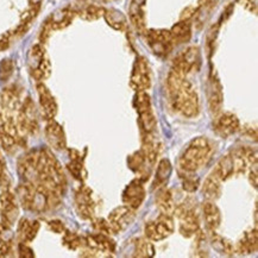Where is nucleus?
Masks as SVG:
<instances>
[{"label":"nucleus","instance_id":"f257e3e1","mask_svg":"<svg viewBox=\"0 0 258 258\" xmlns=\"http://www.w3.org/2000/svg\"><path fill=\"white\" fill-rule=\"evenodd\" d=\"M168 95L171 107L177 113L193 118L199 113V98L186 75L171 69L167 80Z\"/></svg>","mask_w":258,"mask_h":258},{"label":"nucleus","instance_id":"f03ea898","mask_svg":"<svg viewBox=\"0 0 258 258\" xmlns=\"http://www.w3.org/2000/svg\"><path fill=\"white\" fill-rule=\"evenodd\" d=\"M213 153L212 143L206 137L194 138L178 158V167L183 173H195L203 168Z\"/></svg>","mask_w":258,"mask_h":258},{"label":"nucleus","instance_id":"7ed1b4c3","mask_svg":"<svg viewBox=\"0 0 258 258\" xmlns=\"http://www.w3.org/2000/svg\"><path fill=\"white\" fill-rule=\"evenodd\" d=\"M178 218V231L183 237L195 236L200 229V218L197 201L193 198H187L181 204L176 205L175 213Z\"/></svg>","mask_w":258,"mask_h":258},{"label":"nucleus","instance_id":"20e7f679","mask_svg":"<svg viewBox=\"0 0 258 258\" xmlns=\"http://www.w3.org/2000/svg\"><path fill=\"white\" fill-rule=\"evenodd\" d=\"M134 105L138 113V124H140L142 135L155 134L157 120L154 114L153 106H151L150 95L145 91L137 92L134 99Z\"/></svg>","mask_w":258,"mask_h":258},{"label":"nucleus","instance_id":"39448f33","mask_svg":"<svg viewBox=\"0 0 258 258\" xmlns=\"http://www.w3.org/2000/svg\"><path fill=\"white\" fill-rule=\"evenodd\" d=\"M16 124H17L19 135L35 134L38 130L37 111L30 98L26 99L19 107L17 117H16Z\"/></svg>","mask_w":258,"mask_h":258},{"label":"nucleus","instance_id":"423d86ee","mask_svg":"<svg viewBox=\"0 0 258 258\" xmlns=\"http://www.w3.org/2000/svg\"><path fill=\"white\" fill-rule=\"evenodd\" d=\"M147 34V41L149 47L155 55L161 56H168L170 54V51L173 50L174 43L171 39L170 32L168 30L163 29H151L145 31Z\"/></svg>","mask_w":258,"mask_h":258},{"label":"nucleus","instance_id":"0eeeda50","mask_svg":"<svg viewBox=\"0 0 258 258\" xmlns=\"http://www.w3.org/2000/svg\"><path fill=\"white\" fill-rule=\"evenodd\" d=\"M174 229L175 226L173 217L167 216V214H161L157 219L145 225L144 232L148 239L158 241L169 237L174 232Z\"/></svg>","mask_w":258,"mask_h":258},{"label":"nucleus","instance_id":"6e6552de","mask_svg":"<svg viewBox=\"0 0 258 258\" xmlns=\"http://www.w3.org/2000/svg\"><path fill=\"white\" fill-rule=\"evenodd\" d=\"M131 87L136 92L147 91L151 86V74L150 67L145 57H137L136 58L134 68H132L131 79H130Z\"/></svg>","mask_w":258,"mask_h":258},{"label":"nucleus","instance_id":"1a4fd4ad","mask_svg":"<svg viewBox=\"0 0 258 258\" xmlns=\"http://www.w3.org/2000/svg\"><path fill=\"white\" fill-rule=\"evenodd\" d=\"M200 50L198 47H189L181 51L174 59L173 69L181 74L186 75L199 68L200 66Z\"/></svg>","mask_w":258,"mask_h":258},{"label":"nucleus","instance_id":"9d476101","mask_svg":"<svg viewBox=\"0 0 258 258\" xmlns=\"http://www.w3.org/2000/svg\"><path fill=\"white\" fill-rule=\"evenodd\" d=\"M135 210L127 206H119L111 212L107 218V221L113 233L117 234L123 232L128 226H131V224L135 221Z\"/></svg>","mask_w":258,"mask_h":258},{"label":"nucleus","instance_id":"9b49d317","mask_svg":"<svg viewBox=\"0 0 258 258\" xmlns=\"http://www.w3.org/2000/svg\"><path fill=\"white\" fill-rule=\"evenodd\" d=\"M240 123L236 114L231 112L218 113L213 121V130L221 138H229L239 131Z\"/></svg>","mask_w":258,"mask_h":258},{"label":"nucleus","instance_id":"f8f14e48","mask_svg":"<svg viewBox=\"0 0 258 258\" xmlns=\"http://www.w3.org/2000/svg\"><path fill=\"white\" fill-rule=\"evenodd\" d=\"M145 199V188L141 177L136 178L127 184L123 191V203L125 206L137 210L142 206Z\"/></svg>","mask_w":258,"mask_h":258},{"label":"nucleus","instance_id":"ddd939ff","mask_svg":"<svg viewBox=\"0 0 258 258\" xmlns=\"http://www.w3.org/2000/svg\"><path fill=\"white\" fill-rule=\"evenodd\" d=\"M207 100H208V108L213 114H218L221 112L224 104V94L223 87L219 79L214 73H212L207 84Z\"/></svg>","mask_w":258,"mask_h":258},{"label":"nucleus","instance_id":"4468645a","mask_svg":"<svg viewBox=\"0 0 258 258\" xmlns=\"http://www.w3.org/2000/svg\"><path fill=\"white\" fill-rule=\"evenodd\" d=\"M75 207L82 219H93L95 203L92 190L88 187H81L75 194Z\"/></svg>","mask_w":258,"mask_h":258},{"label":"nucleus","instance_id":"2eb2a0df","mask_svg":"<svg viewBox=\"0 0 258 258\" xmlns=\"http://www.w3.org/2000/svg\"><path fill=\"white\" fill-rule=\"evenodd\" d=\"M0 217L2 221L10 226H12L18 218L17 200L10 190H3L0 194Z\"/></svg>","mask_w":258,"mask_h":258},{"label":"nucleus","instance_id":"dca6fc26","mask_svg":"<svg viewBox=\"0 0 258 258\" xmlns=\"http://www.w3.org/2000/svg\"><path fill=\"white\" fill-rule=\"evenodd\" d=\"M85 245H87L89 249L95 251V252H102L106 254L114 253L115 251V241L112 239L111 236L101 232L88 234L85 238Z\"/></svg>","mask_w":258,"mask_h":258},{"label":"nucleus","instance_id":"f3484780","mask_svg":"<svg viewBox=\"0 0 258 258\" xmlns=\"http://www.w3.org/2000/svg\"><path fill=\"white\" fill-rule=\"evenodd\" d=\"M37 91L39 95V102H41L42 114L44 119L50 120L54 119L56 113H57V104H56L55 98L52 97L47 86L44 84L37 85Z\"/></svg>","mask_w":258,"mask_h":258},{"label":"nucleus","instance_id":"a211bd4d","mask_svg":"<svg viewBox=\"0 0 258 258\" xmlns=\"http://www.w3.org/2000/svg\"><path fill=\"white\" fill-rule=\"evenodd\" d=\"M45 137H47V141L50 144V147L56 149V150H63L66 145H67L63 127L57 121H55L54 119L48 120L47 126H45Z\"/></svg>","mask_w":258,"mask_h":258},{"label":"nucleus","instance_id":"6ab92c4d","mask_svg":"<svg viewBox=\"0 0 258 258\" xmlns=\"http://www.w3.org/2000/svg\"><path fill=\"white\" fill-rule=\"evenodd\" d=\"M257 230L252 229L243 233V236L237 241V245L234 246V252L239 254H251L257 251L258 239Z\"/></svg>","mask_w":258,"mask_h":258},{"label":"nucleus","instance_id":"aec40b11","mask_svg":"<svg viewBox=\"0 0 258 258\" xmlns=\"http://www.w3.org/2000/svg\"><path fill=\"white\" fill-rule=\"evenodd\" d=\"M160 144L155 134L142 135V149L141 151L147 158L149 165H154L157 160L158 151H160Z\"/></svg>","mask_w":258,"mask_h":258},{"label":"nucleus","instance_id":"412c9836","mask_svg":"<svg viewBox=\"0 0 258 258\" xmlns=\"http://www.w3.org/2000/svg\"><path fill=\"white\" fill-rule=\"evenodd\" d=\"M204 219L208 230L216 231L221 224L220 210L213 201H206L203 206Z\"/></svg>","mask_w":258,"mask_h":258},{"label":"nucleus","instance_id":"4be33fe9","mask_svg":"<svg viewBox=\"0 0 258 258\" xmlns=\"http://www.w3.org/2000/svg\"><path fill=\"white\" fill-rule=\"evenodd\" d=\"M39 227H41L39 221H30L26 218H23L18 224V236L23 243H29V241L34 240L37 236Z\"/></svg>","mask_w":258,"mask_h":258},{"label":"nucleus","instance_id":"5701e85b","mask_svg":"<svg viewBox=\"0 0 258 258\" xmlns=\"http://www.w3.org/2000/svg\"><path fill=\"white\" fill-rule=\"evenodd\" d=\"M170 36L173 39L174 45L184 44L189 42L191 37V24L189 21H180L177 24H175L170 30Z\"/></svg>","mask_w":258,"mask_h":258},{"label":"nucleus","instance_id":"b1692460","mask_svg":"<svg viewBox=\"0 0 258 258\" xmlns=\"http://www.w3.org/2000/svg\"><path fill=\"white\" fill-rule=\"evenodd\" d=\"M210 245L223 256H232L234 254V246L231 240L227 239L220 234L216 233V231L210 230Z\"/></svg>","mask_w":258,"mask_h":258},{"label":"nucleus","instance_id":"393cba45","mask_svg":"<svg viewBox=\"0 0 258 258\" xmlns=\"http://www.w3.org/2000/svg\"><path fill=\"white\" fill-rule=\"evenodd\" d=\"M201 191L207 201H216L221 194V181L213 173L210 174L204 182Z\"/></svg>","mask_w":258,"mask_h":258},{"label":"nucleus","instance_id":"a878e982","mask_svg":"<svg viewBox=\"0 0 258 258\" xmlns=\"http://www.w3.org/2000/svg\"><path fill=\"white\" fill-rule=\"evenodd\" d=\"M156 204L161 214H167V216L173 217V214L175 213V208H176V204H175L173 193L169 189H162L158 193Z\"/></svg>","mask_w":258,"mask_h":258},{"label":"nucleus","instance_id":"bb28decb","mask_svg":"<svg viewBox=\"0 0 258 258\" xmlns=\"http://www.w3.org/2000/svg\"><path fill=\"white\" fill-rule=\"evenodd\" d=\"M0 104L3 108L8 112L18 111L21 107V100H19V93L16 91V88H8L3 92L0 95Z\"/></svg>","mask_w":258,"mask_h":258},{"label":"nucleus","instance_id":"cd10ccee","mask_svg":"<svg viewBox=\"0 0 258 258\" xmlns=\"http://www.w3.org/2000/svg\"><path fill=\"white\" fill-rule=\"evenodd\" d=\"M216 176L219 178V180L226 181L227 178H230L231 176H233L234 174V165H233V161L231 155H226V156L221 157L220 161L218 162L214 170L212 171Z\"/></svg>","mask_w":258,"mask_h":258},{"label":"nucleus","instance_id":"c85d7f7f","mask_svg":"<svg viewBox=\"0 0 258 258\" xmlns=\"http://www.w3.org/2000/svg\"><path fill=\"white\" fill-rule=\"evenodd\" d=\"M104 18L106 23L118 31H124L127 26V19L120 11L115 9H108L105 10Z\"/></svg>","mask_w":258,"mask_h":258},{"label":"nucleus","instance_id":"c756f323","mask_svg":"<svg viewBox=\"0 0 258 258\" xmlns=\"http://www.w3.org/2000/svg\"><path fill=\"white\" fill-rule=\"evenodd\" d=\"M127 163L131 170H134L135 173H137L140 176H144V180L147 178V175H149V171H148L149 163L141 150L136 151V153L132 154L131 156H128Z\"/></svg>","mask_w":258,"mask_h":258},{"label":"nucleus","instance_id":"7c9ffc66","mask_svg":"<svg viewBox=\"0 0 258 258\" xmlns=\"http://www.w3.org/2000/svg\"><path fill=\"white\" fill-rule=\"evenodd\" d=\"M69 154H71V163H69L67 167L71 174L74 176L77 180H84L85 177V169H84V162H82L81 155L78 150L75 149H71L69 150Z\"/></svg>","mask_w":258,"mask_h":258},{"label":"nucleus","instance_id":"2f4dec72","mask_svg":"<svg viewBox=\"0 0 258 258\" xmlns=\"http://www.w3.org/2000/svg\"><path fill=\"white\" fill-rule=\"evenodd\" d=\"M134 257H141V258H147V257H154L155 256V249L154 245L150 243V239L148 238H136L134 240Z\"/></svg>","mask_w":258,"mask_h":258},{"label":"nucleus","instance_id":"473e14b6","mask_svg":"<svg viewBox=\"0 0 258 258\" xmlns=\"http://www.w3.org/2000/svg\"><path fill=\"white\" fill-rule=\"evenodd\" d=\"M74 16L75 13L72 10H61V11L55 13L54 16L49 18L50 19L52 30H61L67 28L72 23Z\"/></svg>","mask_w":258,"mask_h":258},{"label":"nucleus","instance_id":"72a5a7b5","mask_svg":"<svg viewBox=\"0 0 258 258\" xmlns=\"http://www.w3.org/2000/svg\"><path fill=\"white\" fill-rule=\"evenodd\" d=\"M170 175H171V164L169 160H162L160 163H158V167L156 170V177H155V182H154V187L155 188L163 187L168 182V180H169Z\"/></svg>","mask_w":258,"mask_h":258},{"label":"nucleus","instance_id":"f704fd0d","mask_svg":"<svg viewBox=\"0 0 258 258\" xmlns=\"http://www.w3.org/2000/svg\"><path fill=\"white\" fill-rule=\"evenodd\" d=\"M130 19L132 25L135 26L140 34H144L147 31V29H145V13L143 11V8L131 4Z\"/></svg>","mask_w":258,"mask_h":258},{"label":"nucleus","instance_id":"c9c22d12","mask_svg":"<svg viewBox=\"0 0 258 258\" xmlns=\"http://www.w3.org/2000/svg\"><path fill=\"white\" fill-rule=\"evenodd\" d=\"M195 244H194V254L197 257H207L208 256V243L207 238L204 232L198 231L195 233Z\"/></svg>","mask_w":258,"mask_h":258},{"label":"nucleus","instance_id":"e433bc0d","mask_svg":"<svg viewBox=\"0 0 258 258\" xmlns=\"http://www.w3.org/2000/svg\"><path fill=\"white\" fill-rule=\"evenodd\" d=\"M105 10L100 8V6L97 5H88L86 8L81 9L79 15H80L81 18H84L85 21H97L100 17L104 16Z\"/></svg>","mask_w":258,"mask_h":258},{"label":"nucleus","instance_id":"4c0bfd02","mask_svg":"<svg viewBox=\"0 0 258 258\" xmlns=\"http://www.w3.org/2000/svg\"><path fill=\"white\" fill-rule=\"evenodd\" d=\"M50 61L47 57H44L41 61V63L38 64L37 68L32 69L31 71V74L32 77H34L36 80L41 81V80H44V79L49 78V75H50Z\"/></svg>","mask_w":258,"mask_h":258},{"label":"nucleus","instance_id":"58836bf2","mask_svg":"<svg viewBox=\"0 0 258 258\" xmlns=\"http://www.w3.org/2000/svg\"><path fill=\"white\" fill-rule=\"evenodd\" d=\"M63 244L68 249L71 250H77L78 247L85 244V239L80 236H78L77 233L74 232H66L63 236Z\"/></svg>","mask_w":258,"mask_h":258},{"label":"nucleus","instance_id":"ea45409f","mask_svg":"<svg viewBox=\"0 0 258 258\" xmlns=\"http://www.w3.org/2000/svg\"><path fill=\"white\" fill-rule=\"evenodd\" d=\"M182 187L188 193H194L199 187V178L190 176L188 173H183V175H182Z\"/></svg>","mask_w":258,"mask_h":258},{"label":"nucleus","instance_id":"a19ab883","mask_svg":"<svg viewBox=\"0 0 258 258\" xmlns=\"http://www.w3.org/2000/svg\"><path fill=\"white\" fill-rule=\"evenodd\" d=\"M93 227L97 230V232H101L105 234H108V236H112L113 231H112L110 224L108 221L104 219V218H97V219L93 220Z\"/></svg>","mask_w":258,"mask_h":258},{"label":"nucleus","instance_id":"79ce46f5","mask_svg":"<svg viewBox=\"0 0 258 258\" xmlns=\"http://www.w3.org/2000/svg\"><path fill=\"white\" fill-rule=\"evenodd\" d=\"M13 71V63L11 59H4L0 63V79L2 80H8L11 77Z\"/></svg>","mask_w":258,"mask_h":258},{"label":"nucleus","instance_id":"37998d69","mask_svg":"<svg viewBox=\"0 0 258 258\" xmlns=\"http://www.w3.org/2000/svg\"><path fill=\"white\" fill-rule=\"evenodd\" d=\"M12 239V231L11 226L4 221L0 223V240H11Z\"/></svg>","mask_w":258,"mask_h":258},{"label":"nucleus","instance_id":"c03bdc74","mask_svg":"<svg viewBox=\"0 0 258 258\" xmlns=\"http://www.w3.org/2000/svg\"><path fill=\"white\" fill-rule=\"evenodd\" d=\"M12 243L11 240H0V258L11 256Z\"/></svg>","mask_w":258,"mask_h":258},{"label":"nucleus","instance_id":"a18cd8bd","mask_svg":"<svg viewBox=\"0 0 258 258\" xmlns=\"http://www.w3.org/2000/svg\"><path fill=\"white\" fill-rule=\"evenodd\" d=\"M48 226H49V229H50L52 232H55V233H63L66 231L64 224L58 219L50 220L48 223Z\"/></svg>","mask_w":258,"mask_h":258},{"label":"nucleus","instance_id":"49530a36","mask_svg":"<svg viewBox=\"0 0 258 258\" xmlns=\"http://www.w3.org/2000/svg\"><path fill=\"white\" fill-rule=\"evenodd\" d=\"M51 31H52V28H51L50 19H47V22H45L44 25H43L41 34H39V39H41L42 43L47 42V39L49 38V36H50Z\"/></svg>","mask_w":258,"mask_h":258},{"label":"nucleus","instance_id":"de8ad7c7","mask_svg":"<svg viewBox=\"0 0 258 258\" xmlns=\"http://www.w3.org/2000/svg\"><path fill=\"white\" fill-rule=\"evenodd\" d=\"M18 252H19V257H23V258L35 257V253H34V251H32L31 247H29L25 243H23V241L19 244Z\"/></svg>","mask_w":258,"mask_h":258},{"label":"nucleus","instance_id":"09e8293b","mask_svg":"<svg viewBox=\"0 0 258 258\" xmlns=\"http://www.w3.org/2000/svg\"><path fill=\"white\" fill-rule=\"evenodd\" d=\"M250 183L251 186H253V188H257V183H258V177H257V163H254L251 165V169H250Z\"/></svg>","mask_w":258,"mask_h":258},{"label":"nucleus","instance_id":"8fccbe9b","mask_svg":"<svg viewBox=\"0 0 258 258\" xmlns=\"http://www.w3.org/2000/svg\"><path fill=\"white\" fill-rule=\"evenodd\" d=\"M194 16H197V10L194 8H187L181 13V21H190Z\"/></svg>","mask_w":258,"mask_h":258},{"label":"nucleus","instance_id":"3c124183","mask_svg":"<svg viewBox=\"0 0 258 258\" xmlns=\"http://www.w3.org/2000/svg\"><path fill=\"white\" fill-rule=\"evenodd\" d=\"M10 41H11V37H10V32L0 36V51L6 50V49L10 47Z\"/></svg>","mask_w":258,"mask_h":258},{"label":"nucleus","instance_id":"603ef678","mask_svg":"<svg viewBox=\"0 0 258 258\" xmlns=\"http://www.w3.org/2000/svg\"><path fill=\"white\" fill-rule=\"evenodd\" d=\"M217 0H199V5L201 10H205V11H210L216 6Z\"/></svg>","mask_w":258,"mask_h":258},{"label":"nucleus","instance_id":"864d4df0","mask_svg":"<svg viewBox=\"0 0 258 258\" xmlns=\"http://www.w3.org/2000/svg\"><path fill=\"white\" fill-rule=\"evenodd\" d=\"M239 3L244 6V8L249 9L250 11L256 12V9H257L256 0H253V2H252V0H239Z\"/></svg>","mask_w":258,"mask_h":258},{"label":"nucleus","instance_id":"5fc2aeb1","mask_svg":"<svg viewBox=\"0 0 258 258\" xmlns=\"http://www.w3.org/2000/svg\"><path fill=\"white\" fill-rule=\"evenodd\" d=\"M29 3H30V8L39 9V8H41L42 0H29Z\"/></svg>","mask_w":258,"mask_h":258},{"label":"nucleus","instance_id":"6e6d98bb","mask_svg":"<svg viewBox=\"0 0 258 258\" xmlns=\"http://www.w3.org/2000/svg\"><path fill=\"white\" fill-rule=\"evenodd\" d=\"M145 2H147V0H132V5L143 8V6L145 5Z\"/></svg>","mask_w":258,"mask_h":258},{"label":"nucleus","instance_id":"4d7b16f0","mask_svg":"<svg viewBox=\"0 0 258 258\" xmlns=\"http://www.w3.org/2000/svg\"><path fill=\"white\" fill-rule=\"evenodd\" d=\"M95 2H98V3H107L108 0H95Z\"/></svg>","mask_w":258,"mask_h":258}]
</instances>
